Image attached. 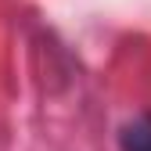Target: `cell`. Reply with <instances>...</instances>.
I'll return each mask as SVG.
<instances>
[{"instance_id": "1", "label": "cell", "mask_w": 151, "mask_h": 151, "mask_svg": "<svg viewBox=\"0 0 151 151\" xmlns=\"http://www.w3.org/2000/svg\"><path fill=\"white\" fill-rule=\"evenodd\" d=\"M119 151H151V115H133L119 126Z\"/></svg>"}]
</instances>
